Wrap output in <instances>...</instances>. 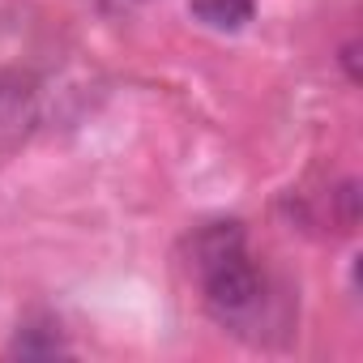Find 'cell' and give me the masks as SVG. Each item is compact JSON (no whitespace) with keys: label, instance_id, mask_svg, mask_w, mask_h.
Instances as JSON below:
<instances>
[{"label":"cell","instance_id":"cell-2","mask_svg":"<svg viewBox=\"0 0 363 363\" xmlns=\"http://www.w3.org/2000/svg\"><path fill=\"white\" fill-rule=\"evenodd\" d=\"M189 13L210 26V30H223V35H235L252 22L257 13V0H189Z\"/></svg>","mask_w":363,"mask_h":363},{"label":"cell","instance_id":"cell-1","mask_svg":"<svg viewBox=\"0 0 363 363\" xmlns=\"http://www.w3.org/2000/svg\"><path fill=\"white\" fill-rule=\"evenodd\" d=\"M193 278L206 316L223 333L265 342L274 329V291L240 223H210L193 235Z\"/></svg>","mask_w":363,"mask_h":363}]
</instances>
